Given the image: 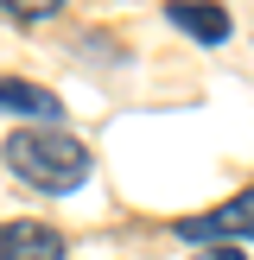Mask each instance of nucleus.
<instances>
[{"mask_svg":"<svg viewBox=\"0 0 254 260\" xmlns=\"http://www.w3.org/2000/svg\"><path fill=\"white\" fill-rule=\"evenodd\" d=\"M0 102H7V114H19V121H57V114H64V102L51 95V89L19 83V76H7V83H0Z\"/></svg>","mask_w":254,"mask_h":260,"instance_id":"39448f33","label":"nucleus"},{"mask_svg":"<svg viewBox=\"0 0 254 260\" xmlns=\"http://www.w3.org/2000/svg\"><path fill=\"white\" fill-rule=\"evenodd\" d=\"M0 260H64V235L51 222H7L0 229Z\"/></svg>","mask_w":254,"mask_h":260,"instance_id":"7ed1b4c3","label":"nucleus"},{"mask_svg":"<svg viewBox=\"0 0 254 260\" xmlns=\"http://www.w3.org/2000/svg\"><path fill=\"white\" fill-rule=\"evenodd\" d=\"M203 260H241V248H210Z\"/></svg>","mask_w":254,"mask_h":260,"instance_id":"423d86ee","label":"nucleus"},{"mask_svg":"<svg viewBox=\"0 0 254 260\" xmlns=\"http://www.w3.org/2000/svg\"><path fill=\"white\" fill-rule=\"evenodd\" d=\"M178 241H254V184H241L229 203H216L210 216H190L178 222Z\"/></svg>","mask_w":254,"mask_h":260,"instance_id":"f03ea898","label":"nucleus"},{"mask_svg":"<svg viewBox=\"0 0 254 260\" xmlns=\"http://www.w3.org/2000/svg\"><path fill=\"white\" fill-rule=\"evenodd\" d=\"M7 165L13 178H25L32 190H51V197H64V190H76L89 178V146L70 134H13L7 140Z\"/></svg>","mask_w":254,"mask_h":260,"instance_id":"f257e3e1","label":"nucleus"},{"mask_svg":"<svg viewBox=\"0 0 254 260\" xmlns=\"http://www.w3.org/2000/svg\"><path fill=\"white\" fill-rule=\"evenodd\" d=\"M165 19H172L178 32H190L197 45H223L229 38V13L210 7V0H178V7H165Z\"/></svg>","mask_w":254,"mask_h":260,"instance_id":"20e7f679","label":"nucleus"}]
</instances>
